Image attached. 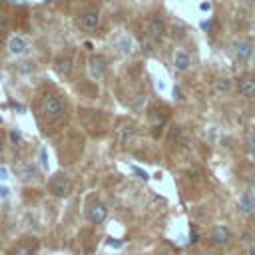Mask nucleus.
I'll list each match as a JSON object with an SVG mask.
<instances>
[{
  "mask_svg": "<svg viewBox=\"0 0 255 255\" xmlns=\"http://www.w3.org/2000/svg\"><path fill=\"white\" fill-rule=\"evenodd\" d=\"M42 112L48 120H60L66 112V104L58 94H48L42 102Z\"/></svg>",
  "mask_w": 255,
  "mask_h": 255,
  "instance_id": "nucleus-1",
  "label": "nucleus"
},
{
  "mask_svg": "<svg viewBox=\"0 0 255 255\" xmlns=\"http://www.w3.org/2000/svg\"><path fill=\"white\" fill-rule=\"evenodd\" d=\"M48 189H50V193H54V195H58V197H66V195L72 191V181H70L68 175H64V173H56V175L50 177Z\"/></svg>",
  "mask_w": 255,
  "mask_h": 255,
  "instance_id": "nucleus-2",
  "label": "nucleus"
},
{
  "mask_svg": "<svg viewBox=\"0 0 255 255\" xmlns=\"http://www.w3.org/2000/svg\"><path fill=\"white\" fill-rule=\"evenodd\" d=\"M86 217H88L94 225H100V223L106 221V217H108V209H106L104 203L94 201V203H90V205L86 207Z\"/></svg>",
  "mask_w": 255,
  "mask_h": 255,
  "instance_id": "nucleus-3",
  "label": "nucleus"
},
{
  "mask_svg": "<svg viewBox=\"0 0 255 255\" xmlns=\"http://www.w3.org/2000/svg\"><path fill=\"white\" fill-rule=\"evenodd\" d=\"M118 133H120L122 143L128 145V143H131V141L137 139V135H139V128H137V124H133V122H124V124H120Z\"/></svg>",
  "mask_w": 255,
  "mask_h": 255,
  "instance_id": "nucleus-4",
  "label": "nucleus"
},
{
  "mask_svg": "<svg viewBox=\"0 0 255 255\" xmlns=\"http://www.w3.org/2000/svg\"><path fill=\"white\" fill-rule=\"evenodd\" d=\"M209 239H211V243L213 245H227L229 241H231V231H229V227H225V225H215L211 231H209Z\"/></svg>",
  "mask_w": 255,
  "mask_h": 255,
  "instance_id": "nucleus-5",
  "label": "nucleus"
},
{
  "mask_svg": "<svg viewBox=\"0 0 255 255\" xmlns=\"http://www.w3.org/2000/svg\"><path fill=\"white\" fill-rule=\"evenodd\" d=\"M233 54H235V58L239 60V62H249V58L253 56V44L251 42H247V40H239V42H235L233 44Z\"/></svg>",
  "mask_w": 255,
  "mask_h": 255,
  "instance_id": "nucleus-6",
  "label": "nucleus"
},
{
  "mask_svg": "<svg viewBox=\"0 0 255 255\" xmlns=\"http://www.w3.org/2000/svg\"><path fill=\"white\" fill-rule=\"evenodd\" d=\"M88 72L94 80H102L106 74V60L102 56H92L88 60Z\"/></svg>",
  "mask_w": 255,
  "mask_h": 255,
  "instance_id": "nucleus-7",
  "label": "nucleus"
},
{
  "mask_svg": "<svg viewBox=\"0 0 255 255\" xmlns=\"http://www.w3.org/2000/svg\"><path fill=\"white\" fill-rule=\"evenodd\" d=\"M98 22H100V14L96 10H88V12H82L78 16V24L84 30H94L98 26Z\"/></svg>",
  "mask_w": 255,
  "mask_h": 255,
  "instance_id": "nucleus-8",
  "label": "nucleus"
},
{
  "mask_svg": "<svg viewBox=\"0 0 255 255\" xmlns=\"http://www.w3.org/2000/svg\"><path fill=\"white\" fill-rule=\"evenodd\" d=\"M237 92L245 98H255V78L243 76L237 80Z\"/></svg>",
  "mask_w": 255,
  "mask_h": 255,
  "instance_id": "nucleus-9",
  "label": "nucleus"
},
{
  "mask_svg": "<svg viewBox=\"0 0 255 255\" xmlns=\"http://www.w3.org/2000/svg\"><path fill=\"white\" fill-rule=\"evenodd\" d=\"M56 70L64 76H70L74 72V58L72 56H60L56 58Z\"/></svg>",
  "mask_w": 255,
  "mask_h": 255,
  "instance_id": "nucleus-10",
  "label": "nucleus"
},
{
  "mask_svg": "<svg viewBox=\"0 0 255 255\" xmlns=\"http://www.w3.org/2000/svg\"><path fill=\"white\" fill-rule=\"evenodd\" d=\"M173 64H175V68L177 70H187L189 68V64H191V58H189V54L185 52V50H177L175 54H173Z\"/></svg>",
  "mask_w": 255,
  "mask_h": 255,
  "instance_id": "nucleus-11",
  "label": "nucleus"
},
{
  "mask_svg": "<svg viewBox=\"0 0 255 255\" xmlns=\"http://www.w3.org/2000/svg\"><path fill=\"white\" fill-rule=\"evenodd\" d=\"M239 211L241 213H253L255 211V197L251 193H243L239 199Z\"/></svg>",
  "mask_w": 255,
  "mask_h": 255,
  "instance_id": "nucleus-12",
  "label": "nucleus"
},
{
  "mask_svg": "<svg viewBox=\"0 0 255 255\" xmlns=\"http://www.w3.org/2000/svg\"><path fill=\"white\" fill-rule=\"evenodd\" d=\"M163 32H165V24H163V20L153 18V20L149 22V26H147V34L153 36V38H159Z\"/></svg>",
  "mask_w": 255,
  "mask_h": 255,
  "instance_id": "nucleus-13",
  "label": "nucleus"
},
{
  "mask_svg": "<svg viewBox=\"0 0 255 255\" xmlns=\"http://www.w3.org/2000/svg\"><path fill=\"white\" fill-rule=\"evenodd\" d=\"M24 50H26L24 38H20V36L10 38V42H8V52H10V54H24Z\"/></svg>",
  "mask_w": 255,
  "mask_h": 255,
  "instance_id": "nucleus-14",
  "label": "nucleus"
},
{
  "mask_svg": "<svg viewBox=\"0 0 255 255\" xmlns=\"http://www.w3.org/2000/svg\"><path fill=\"white\" fill-rule=\"evenodd\" d=\"M155 46H157V38H153V36H149V34H145V36L141 38V50H143L145 54L153 52Z\"/></svg>",
  "mask_w": 255,
  "mask_h": 255,
  "instance_id": "nucleus-15",
  "label": "nucleus"
},
{
  "mask_svg": "<svg viewBox=\"0 0 255 255\" xmlns=\"http://www.w3.org/2000/svg\"><path fill=\"white\" fill-rule=\"evenodd\" d=\"M215 90L221 92V94L229 92V90H231V80H229V78H219V80H215Z\"/></svg>",
  "mask_w": 255,
  "mask_h": 255,
  "instance_id": "nucleus-16",
  "label": "nucleus"
},
{
  "mask_svg": "<svg viewBox=\"0 0 255 255\" xmlns=\"http://www.w3.org/2000/svg\"><path fill=\"white\" fill-rule=\"evenodd\" d=\"M131 46H133V44H131V38H129V36H122V38L118 40V50H122L124 54H128V52L131 50Z\"/></svg>",
  "mask_w": 255,
  "mask_h": 255,
  "instance_id": "nucleus-17",
  "label": "nucleus"
},
{
  "mask_svg": "<svg viewBox=\"0 0 255 255\" xmlns=\"http://www.w3.org/2000/svg\"><path fill=\"white\" fill-rule=\"evenodd\" d=\"M14 255H34V247L28 245V243H20V245L14 249Z\"/></svg>",
  "mask_w": 255,
  "mask_h": 255,
  "instance_id": "nucleus-18",
  "label": "nucleus"
},
{
  "mask_svg": "<svg viewBox=\"0 0 255 255\" xmlns=\"http://www.w3.org/2000/svg\"><path fill=\"white\" fill-rule=\"evenodd\" d=\"M40 163L44 169H50V163H48V151L46 147H40Z\"/></svg>",
  "mask_w": 255,
  "mask_h": 255,
  "instance_id": "nucleus-19",
  "label": "nucleus"
},
{
  "mask_svg": "<svg viewBox=\"0 0 255 255\" xmlns=\"http://www.w3.org/2000/svg\"><path fill=\"white\" fill-rule=\"evenodd\" d=\"M247 151L255 155V133H251V135L247 137Z\"/></svg>",
  "mask_w": 255,
  "mask_h": 255,
  "instance_id": "nucleus-20",
  "label": "nucleus"
},
{
  "mask_svg": "<svg viewBox=\"0 0 255 255\" xmlns=\"http://www.w3.org/2000/svg\"><path fill=\"white\" fill-rule=\"evenodd\" d=\"M133 173H135L139 179H143V181H147V179H149V175H147V173H145L141 167H135V165H133Z\"/></svg>",
  "mask_w": 255,
  "mask_h": 255,
  "instance_id": "nucleus-21",
  "label": "nucleus"
},
{
  "mask_svg": "<svg viewBox=\"0 0 255 255\" xmlns=\"http://www.w3.org/2000/svg\"><path fill=\"white\" fill-rule=\"evenodd\" d=\"M10 139H12L14 143H20V139H22L20 131H18V129H10Z\"/></svg>",
  "mask_w": 255,
  "mask_h": 255,
  "instance_id": "nucleus-22",
  "label": "nucleus"
},
{
  "mask_svg": "<svg viewBox=\"0 0 255 255\" xmlns=\"http://www.w3.org/2000/svg\"><path fill=\"white\" fill-rule=\"evenodd\" d=\"M10 106H12V108H14V110H16L18 114H24V112H26V108H24L22 104H18V102H14V100H10Z\"/></svg>",
  "mask_w": 255,
  "mask_h": 255,
  "instance_id": "nucleus-23",
  "label": "nucleus"
},
{
  "mask_svg": "<svg viewBox=\"0 0 255 255\" xmlns=\"http://www.w3.org/2000/svg\"><path fill=\"white\" fill-rule=\"evenodd\" d=\"M34 175H36V169H34L32 165H26V175H24V177H26V179H32Z\"/></svg>",
  "mask_w": 255,
  "mask_h": 255,
  "instance_id": "nucleus-24",
  "label": "nucleus"
},
{
  "mask_svg": "<svg viewBox=\"0 0 255 255\" xmlns=\"http://www.w3.org/2000/svg\"><path fill=\"white\" fill-rule=\"evenodd\" d=\"M108 245H110V247H116V249H120V247L124 245V241H118V239H108Z\"/></svg>",
  "mask_w": 255,
  "mask_h": 255,
  "instance_id": "nucleus-25",
  "label": "nucleus"
},
{
  "mask_svg": "<svg viewBox=\"0 0 255 255\" xmlns=\"http://www.w3.org/2000/svg\"><path fill=\"white\" fill-rule=\"evenodd\" d=\"M8 193H10V189H8L6 185H0V197H2V199H6V197H8Z\"/></svg>",
  "mask_w": 255,
  "mask_h": 255,
  "instance_id": "nucleus-26",
  "label": "nucleus"
},
{
  "mask_svg": "<svg viewBox=\"0 0 255 255\" xmlns=\"http://www.w3.org/2000/svg\"><path fill=\"white\" fill-rule=\"evenodd\" d=\"M189 237H191V239H189L191 243H195V241H197V231H195V227H191V235H189Z\"/></svg>",
  "mask_w": 255,
  "mask_h": 255,
  "instance_id": "nucleus-27",
  "label": "nucleus"
},
{
  "mask_svg": "<svg viewBox=\"0 0 255 255\" xmlns=\"http://www.w3.org/2000/svg\"><path fill=\"white\" fill-rule=\"evenodd\" d=\"M8 177V169L6 167H0V179H6Z\"/></svg>",
  "mask_w": 255,
  "mask_h": 255,
  "instance_id": "nucleus-28",
  "label": "nucleus"
},
{
  "mask_svg": "<svg viewBox=\"0 0 255 255\" xmlns=\"http://www.w3.org/2000/svg\"><path fill=\"white\" fill-rule=\"evenodd\" d=\"M179 98H181V94H179V88L175 86V88H173V100H179Z\"/></svg>",
  "mask_w": 255,
  "mask_h": 255,
  "instance_id": "nucleus-29",
  "label": "nucleus"
},
{
  "mask_svg": "<svg viewBox=\"0 0 255 255\" xmlns=\"http://www.w3.org/2000/svg\"><path fill=\"white\" fill-rule=\"evenodd\" d=\"M4 22H6V16H4V14H2V12H0V28H2V26H4Z\"/></svg>",
  "mask_w": 255,
  "mask_h": 255,
  "instance_id": "nucleus-30",
  "label": "nucleus"
},
{
  "mask_svg": "<svg viewBox=\"0 0 255 255\" xmlns=\"http://www.w3.org/2000/svg\"><path fill=\"white\" fill-rule=\"evenodd\" d=\"M201 10H209V2H203L201 4Z\"/></svg>",
  "mask_w": 255,
  "mask_h": 255,
  "instance_id": "nucleus-31",
  "label": "nucleus"
},
{
  "mask_svg": "<svg viewBox=\"0 0 255 255\" xmlns=\"http://www.w3.org/2000/svg\"><path fill=\"white\" fill-rule=\"evenodd\" d=\"M249 255H255V247H251V249H249Z\"/></svg>",
  "mask_w": 255,
  "mask_h": 255,
  "instance_id": "nucleus-32",
  "label": "nucleus"
},
{
  "mask_svg": "<svg viewBox=\"0 0 255 255\" xmlns=\"http://www.w3.org/2000/svg\"><path fill=\"white\" fill-rule=\"evenodd\" d=\"M253 183H255V177H253Z\"/></svg>",
  "mask_w": 255,
  "mask_h": 255,
  "instance_id": "nucleus-33",
  "label": "nucleus"
},
{
  "mask_svg": "<svg viewBox=\"0 0 255 255\" xmlns=\"http://www.w3.org/2000/svg\"><path fill=\"white\" fill-rule=\"evenodd\" d=\"M253 221H255V215H253Z\"/></svg>",
  "mask_w": 255,
  "mask_h": 255,
  "instance_id": "nucleus-34",
  "label": "nucleus"
},
{
  "mask_svg": "<svg viewBox=\"0 0 255 255\" xmlns=\"http://www.w3.org/2000/svg\"><path fill=\"white\" fill-rule=\"evenodd\" d=\"M12 2H16V0H12Z\"/></svg>",
  "mask_w": 255,
  "mask_h": 255,
  "instance_id": "nucleus-35",
  "label": "nucleus"
},
{
  "mask_svg": "<svg viewBox=\"0 0 255 255\" xmlns=\"http://www.w3.org/2000/svg\"><path fill=\"white\" fill-rule=\"evenodd\" d=\"M0 122H2V118H0Z\"/></svg>",
  "mask_w": 255,
  "mask_h": 255,
  "instance_id": "nucleus-36",
  "label": "nucleus"
},
{
  "mask_svg": "<svg viewBox=\"0 0 255 255\" xmlns=\"http://www.w3.org/2000/svg\"><path fill=\"white\" fill-rule=\"evenodd\" d=\"M241 255H243V253H241Z\"/></svg>",
  "mask_w": 255,
  "mask_h": 255,
  "instance_id": "nucleus-37",
  "label": "nucleus"
}]
</instances>
